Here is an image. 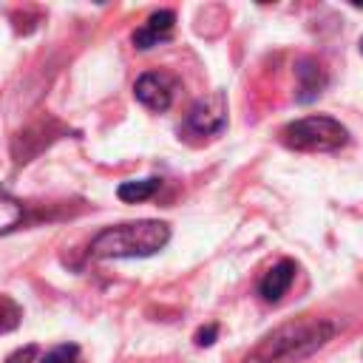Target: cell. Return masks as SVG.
Masks as SVG:
<instances>
[{"instance_id": "cell-1", "label": "cell", "mask_w": 363, "mask_h": 363, "mask_svg": "<svg viewBox=\"0 0 363 363\" xmlns=\"http://www.w3.org/2000/svg\"><path fill=\"white\" fill-rule=\"evenodd\" d=\"M337 335V323L329 318H298L289 323L275 326L267 332L244 357L241 363H301L323 349Z\"/></svg>"}, {"instance_id": "cell-2", "label": "cell", "mask_w": 363, "mask_h": 363, "mask_svg": "<svg viewBox=\"0 0 363 363\" xmlns=\"http://www.w3.org/2000/svg\"><path fill=\"white\" fill-rule=\"evenodd\" d=\"M167 241H170V224L156 218H142L99 230L91 238L88 252L94 258H147L164 250Z\"/></svg>"}, {"instance_id": "cell-3", "label": "cell", "mask_w": 363, "mask_h": 363, "mask_svg": "<svg viewBox=\"0 0 363 363\" xmlns=\"http://www.w3.org/2000/svg\"><path fill=\"white\" fill-rule=\"evenodd\" d=\"M281 145L301 153H332L349 142V128L326 113H312L281 128Z\"/></svg>"}, {"instance_id": "cell-4", "label": "cell", "mask_w": 363, "mask_h": 363, "mask_svg": "<svg viewBox=\"0 0 363 363\" xmlns=\"http://www.w3.org/2000/svg\"><path fill=\"white\" fill-rule=\"evenodd\" d=\"M224 128H227V96L221 91H213L196 99L184 116V130L196 136H216Z\"/></svg>"}, {"instance_id": "cell-5", "label": "cell", "mask_w": 363, "mask_h": 363, "mask_svg": "<svg viewBox=\"0 0 363 363\" xmlns=\"http://www.w3.org/2000/svg\"><path fill=\"white\" fill-rule=\"evenodd\" d=\"M173 91L176 79L167 77L164 71H145L133 82V96L150 111H167L173 102Z\"/></svg>"}, {"instance_id": "cell-6", "label": "cell", "mask_w": 363, "mask_h": 363, "mask_svg": "<svg viewBox=\"0 0 363 363\" xmlns=\"http://www.w3.org/2000/svg\"><path fill=\"white\" fill-rule=\"evenodd\" d=\"M173 26H176V14H173L170 9H159V11H153V14L133 31V37H130V40H133V48L147 51V48H153V45L170 40Z\"/></svg>"}, {"instance_id": "cell-7", "label": "cell", "mask_w": 363, "mask_h": 363, "mask_svg": "<svg viewBox=\"0 0 363 363\" xmlns=\"http://www.w3.org/2000/svg\"><path fill=\"white\" fill-rule=\"evenodd\" d=\"M295 272H298L295 261L281 258V261L272 264V267L264 272V278L258 281V295H261L267 303H278V301L289 292V286H292V281H295Z\"/></svg>"}, {"instance_id": "cell-8", "label": "cell", "mask_w": 363, "mask_h": 363, "mask_svg": "<svg viewBox=\"0 0 363 363\" xmlns=\"http://www.w3.org/2000/svg\"><path fill=\"white\" fill-rule=\"evenodd\" d=\"M295 79H298V94H295L298 102H312V99H318V96L323 94L326 82H329L323 65H320L318 60H312V57H301V60L295 62Z\"/></svg>"}, {"instance_id": "cell-9", "label": "cell", "mask_w": 363, "mask_h": 363, "mask_svg": "<svg viewBox=\"0 0 363 363\" xmlns=\"http://www.w3.org/2000/svg\"><path fill=\"white\" fill-rule=\"evenodd\" d=\"M162 187V179L159 176H147V179H130V182H122L116 187V196L128 204H136V201H145L150 199L156 190Z\"/></svg>"}, {"instance_id": "cell-10", "label": "cell", "mask_w": 363, "mask_h": 363, "mask_svg": "<svg viewBox=\"0 0 363 363\" xmlns=\"http://www.w3.org/2000/svg\"><path fill=\"white\" fill-rule=\"evenodd\" d=\"M20 221H23V204L14 196L0 190V235L11 233Z\"/></svg>"}, {"instance_id": "cell-11", "label": "cell", "mask_w": 363, "mask_h": 363, "mask_svg": "<svg viewBox=\"0 0 363 363\" xmlns=\"http://www.w3.org/2000/svg\"><path fill=\"white\" fill-rule=\"evenodd\" d=\"M20 320H23V309H20V303H17L14 298H9V295H0V335L17 329Z\"/></svg>"}, {"instance_id": "cell-12", "label": "cell", "mask_w": 363, "mask_h": 363, "mask_svg": "<svg viewBox=\"0 0 363 363\" xmlns=\"http://www.w3.org/2000/svg\"><path fill=\"white\" fill-rule=\"evenodd\" d=\"M40 363H79V346L77 343H60L43 354Z\"/></svg>"}, {"instance_id": "cell-13", "label": "cell", "mask_w": 363, "mask_h": 363, "mask_svg": "<svg viewBox=\"0 0 363 363\" xmlns=\"http://www.w3.org/2000/svg\"><path fill=\"white\" fill-rule=\"evenodd\" d=\"M34 357H37V346H34V343H28V346L14 349V352L6 357V363H34Z\"/></svg>"}, {"instance_id": "cell-14", "label": "cell", "mask_w": 363, "mask_h": 363, "mask_svg": "<svg viewBox=\"0 0 363 363\" xmlns=\"http://www.w3.org/2000/svg\"><path fill=\"white\" fill-rule=\"evenodd\" d=\"M216 337H218V326H216V323H207V326H201V329L193 335L196 346H213Z\"/></svg>"}, {"instance_id": "cell-15", "label": "cell", "mask_w": 363, "mask_h": 363, "mask_svg": "<svg viewBox=\"0 0 363 363\" xmlns=\"http://www.w3.org/2000/svg\"><path fill=\"white\" fill-rule=\"evenodd\" d=\"M360 54H363V37H360Z\"/></svg>"}]
</instances>
